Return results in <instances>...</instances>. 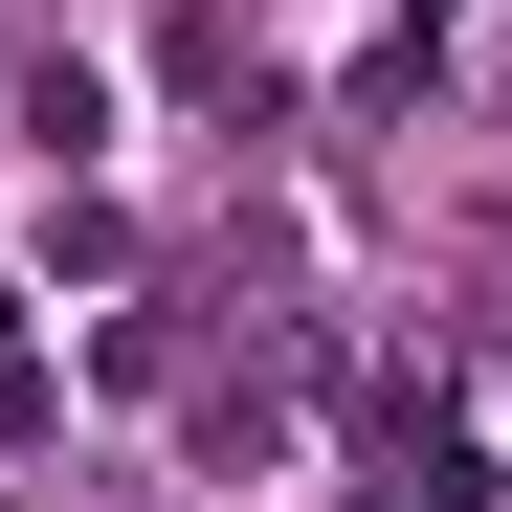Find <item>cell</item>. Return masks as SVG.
I'll return each instance as SVG.
<instances>
[{"label":"cell","mask_w":512,"mask_h":512,"mask_svg":"<svg viewBox=\"0 0 512 512\" xmlns=\"http://www.w3.org/2000/svg\"><path fill=\"white\" fill-rule=\"evenodd\" d=\"M156 67H179L201 112H268V45H245V0H179V45H156Z\"/></svg>","instance_id":"1"},{"label":"cell","mask_w":512,"mask_h":512,"mask_svg":"<svg viewBox=\"0 0 512 512\" xmlns=\"http://www.w3.org/2000/svg\"><path fill=\"white\" fill-rule=\"evenodd\" d=\"M490 268H512V223H490Z\"/></svg>","instance_id":"2"}]
</instances>
